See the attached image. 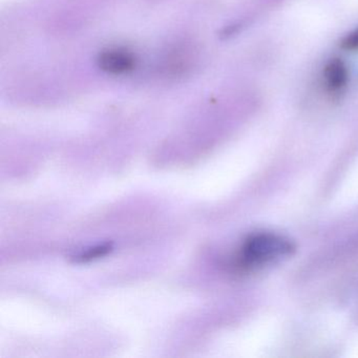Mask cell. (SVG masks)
Here are the masks:
<instances>
[{"instance_id": "cell-1", "label": "cell", "mask_w": 358, "mask_h": 358, "mask_svg": "<svg viewBox=\"0 0 358 358\" xmlns=\"http://www.w3.org/2000/svg\"><path fill=\"white\" fill-rule=\"evenodd\" d=\"M295 246L290 240L275 234H253L245 241L240 262L246 268H257L291 257Z\"/></svg>"}, {"instance_id": "cell-2", "label": "cell", "mask_w": 358, "mask_h": 358, "mask_svg": "<svg viewBox=\"0 0 358 358\" xmlns=\"http://www.w3.org/2000/svg\"><path fill=\"white\" fill-rule=\"evenodd\" d=\"M99 66L110 74H127L135 69L136 57L125 49H110L101 53Z\"/></svg>"}, {"instance_id": "cell-3", "label": "cell", "mask_w": 358, "mask_h": 358, "mask_svg": "<svg viewBox=\"0 0 358 358\" xmlns=\"http://www.w3.org/2000/svg\"><path fill=\"white\" fill-rule=\"evenodd\" d=\"M349 80V71L343 60L333 58L324 66V81L326 89L335 94L343 91Z\"/></svg>"}, {"instance_id": "cell-4", "label": "cell", "mask_w": 358, "mask_h": 358, "mask_svg": "<svg viewBox=\"0 0 358 358\" xmlns=\"http://www.w3.org/2000/svg\"><path fill=\"white\" fill-rule=\"evenodd\" d=\"M113 245L110 243L99 245V246L93 247V248L87 249L85 252L76 255L74 257V262L76 263H87V262L93 261V259H99L104 257L112 251Z\"/></svg>"}, {"instance_id": "cell-5", "label": "cell", "mask_w": 358, "mask_h": 358, "mask_svg": "<svg viewBox=\"0 0 358 358\" xmlns=\"http://www.w3.org/2000/svg\"><path fill=\"white\" fill-rule=\"evenodd\" d=\"M341 48L345 51H358V28L345 35L341 41Z\"/></svg>"}]
</instances>
